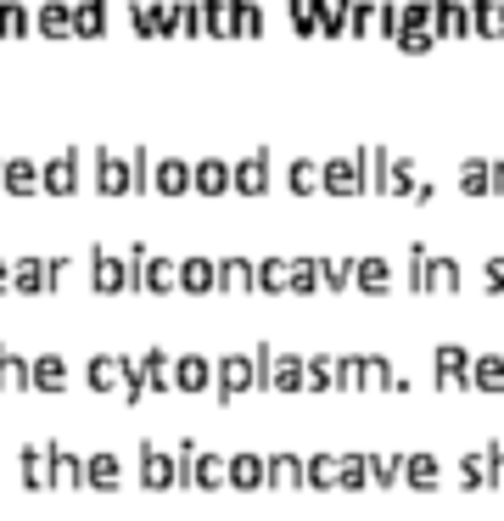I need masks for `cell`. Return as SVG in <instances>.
I'll list each match as a JSON object with an SVG mask.
<instances>
[{
	"label": "cell",
	"mask_w": 504,
	"mask_h": 521,
	"mask_svg": "<svg viewBox=\"0 0 504 521\" xmlns=\"http://www.w3.org/2000/svg\"><path fill=\"white\" fill-rule=\"evenodd\" d=\"M213 381H219V398H224V404H230L236 393H247V387H264V381H258V365H252L247 353H230V359H219V365H213Z\"/></svg>",
	"instance_id": "obj_1"
},
{
	"label": "cell",
	"mask_w": 504,
	"mask_h": 521,
	"mask_svg": "<svg viewBox=\"0 0 504 521\" xmlns=\"http://www.w3.org/2000/svg\"><path fill=\"white\" fill-rule=\"evenodd\" d=\"M140 482H146L152 493L180 488V460H174V454H163L157 443H140Z\"/></svg>",
	"instance_id": "obj_2"
},
{
	"label": "cell",
	"mask_w": 504,
	"mask_h": 521,
	"mask_svg": "<svg viewBox=\"0 0 504 521\" xmlns=\"http://www.w3.org/2000/svg\"><path fill=\"white\" fill-rule=\"evenodd\" d=\"M96 185L107 191V197H124L129 185H135V169H129L118 152H96Z\"/></svg>",
	"instance_id": "obj_3"
},
{
	"label": "cell",
	"mask_w": 504,
	"mask_h": 521,
	"mask_svg": "<svg viewBox=\"0 0 504 521\" xmlns=\"http://www.w3.org/2000/svg\"><path fill=\"white\" fill-rule=\"evenodd\" d=\"M17 465H23V482H28L34 493H40V488H56V482H51V443H23Z\"/></svg>",
	"instance_id": "obj_4"
},
{
	"label": "cell",
	"mask_w": 504,
	"mask_h": 521,
	"mask_svg": "<svg viewBox=\"0 0 504 521\" xmlns=\"http://www.w3.org/2000/svg\"><path fill=\"white\" fill-rule=\"evenodd\" d=\"M40 185H45V191H56V197H73V185H79V157L56 152L51 163L40 169Z\"/></svg>",
	"instance_id": "obj_5"
},
{
	"label": "cell",
	"mask_w": 504,
	"mask_h": 521,
	"mask_svg": "<svg viewBox=\"0 0 504 521\" xmlns=\"http://www.w3.org/2000/svg\"><path fill=\"white\" fill-rule=\"evenodd\" d=\"M174 387H185V393H208V387H213V365L202 359V353L174 359Z\"/></svg>",
	"instance_id": "obj_6"
},
{
	"label": "cell",
	"mask_w": 504,
	"mask_h": 521,
	"mask_svg": "<svg viewBox=\"0 0 504 521\" xmlns=\"http://www.w3.org/2000/svg\"><path fill=\"white\" fill-rule=\"evenodd\" d=\"M84 381H90L96 393L124 387V353H96V359H90V370H84Z\"/></svg>",
	"instance_id": "obj_7"
},
{
	"label": "cell",
	"mask_w": 504,
	"mask_h": 521,
	"mask_svg": "<svg viewBox=\"0 0 504 521\" xmlns=\"http://www.w3.org/2000/svg\"><path fill=\"white\" fill-rule=\"evenodd\" d=\"M118 482H124V465H118V454H90V460H84V488L112 493Z\"/></svg>",
	"instance_id": "obj_8"
},
{
	"label": "cell",
	"mask_w": 504,
	"mask_h": 521,
	"mask_svg": "<svg viewBox=\"0 0 504 521\" xmlns=\"http://www.w3.org/2000/svg\"><path fill=\"white\" fill-rule=\"evenodd\" d=\"M0 387H12V393H23V387H34V359H23V353H12L6 342H0Z\"/></svg>",
	"instance_id": "obj_9"
},
{
	"label": "cell",
	"mask_w": 504,
	"mask_h": 521,
	"mask_svg": "<svg viewBox=\"0 0 504 521\" xmlns=\"http://www.w3.org/2000/svg\"><path fill=\"white\" fill-rule=\"evenodd\" d=\"M34 387H40V393H62V387H68V359H62V353H40V359H34Z\"/></svg>",
	"instance_id": "obj_10"
},
{
	"label": "cell",
	"mask_w": 504,
	"mask_h": 521,
	"mask_svg": "<svg viewBox=\"0 0 504 521\" xmlns=\"http://www.w3.org/2000/svg\"><path fill=\"white\" fill-rule=\"evenodd\" d=\"M129 286H135V275H129L112 253H101V247H96V292H129Z\"/></svg>",
	"instance_id": "obj_11"
},
{
	"label": "cell",
	"mask_w": 504,
	"mask_h": 521,
	"mask_svg": "<svg viewBox=\"0 0 504 521\" xmlns=\"http://www.w3.org/2000/svg\"><path fill=\"white\" fill-rule=\"evenodd\" d=\"M51 286V264H40V258H23L12 269V292H51Z\"/></svg>",
	"instance_id": "obj_12"
},
{
	"label": "cell",
	"mask_w": 504,
	"mask_h": 521,
	"mask_svg": "<svg viewBox=\"0 0 504 521\" xmlns=\"http://www.w3.org/2000/svg\"><path fill=\"white\" fill-rule=\"evenodd\" d=\"M264 482H269V460H258V454L230 460V488H264Z\"/></svg>",
	"instance_id": "obj_13"
},
{
	"label": "cell",
	"mask_w": 504,
	"mask_h": 521,
	"mask_svg": "<svg viewBox=\"0 0 504 521\" xmlns=\"http://www.w3.org/2000/svg\"><path fill=\"white\" fill-rule=\"evenodd\" d=\"M191 185L196 191H208V197H219L224 185H236V169H224L219 157H208V163H196L191 169Z\"/></svg>",
	"instance_id": "obj_14"
},
{
	"label": "cell",
	"mask_w": 504,
	"mask_h": 521,
	"mask_svg": "<svg viewBox=\"0 0 504 521\" xmlns=\"http://www.w3.org/2000/svg\"><path fill=\"white\" fill-rule=\"evenodd\" d=\"M51 482H56V488H84V460L51 443Z\"/></svg>",
	"instance_id": "obj_15"
},
{
	"label": "cell",
	"mask_w": 504,
	"mask_h": 521,
	"mask_svg": "<svg viewBox=\"0 0 504 521\" xmlns=\"http://www.w3.org/2000/svg\"><path fill=\"white\" fill-rule=\"evenodd\" d=\"M180 286H185V292H213V286H219V264H208V258H185V264H180Z\"/></svg>",
	"instance_id": "obj_16"
},
{
	"label": "cell",
	"mask_w": 504,
	"mask_h": 521,
	"mask_svg": "<svg viewBox=\"0 0 504 521\" xmlns=\"http://www.w3.org/2000/svg\"><path fill=\"white\" fill-rule=\"evenodd\" d=\"M152 180H157V191H163V197H180L185 185H191V169H185L180 157H163V163H157V174H152Z\"/></svg>",
	"instance_id": "obj_17"
},
{
	"label": "cell",
	"mask_w": 504,
	"mask_h": 521,
	"mask_svg": "<svg viewBox=\"0 0 504 521\" xmlns=\"http://www.w3.org/2000/svg\"><path fill=\"white\" fill-rule=\"evenodd\" d=\"M0 180H6V191H12V197H28V191H34V185H40V169H34V163H28V157H12V163H6V174H0Z\"/></svg>",
	"instance_id": "obj_18"
},
{
	"label": "cell",
	"mask_w": 504,
	"mask_h": 521,
	"mask_svg": "<svg viewBox=\"0 0 504 521\" xmlns=\"http://www.w3.org/2000/svg\"><path fill=\"white\" fill-rule=\"evenodd\" d=\"M252 281H258V269H252L247 258H224V264H219V286H224V292H252Z\"/></svg>",
	"instance_id": "obj_19"
},
{
	"label": "cell",
	"mask_w": 504,
	"mask_h": 521,
	"mask_svg": "<svg viewBox=\"0 0 504 521\" xmlns=\"http://www.w3.org/2000/svg\"><path fill=\"white\" fill-rule=\"evenodd\" d=\"M437 370H443V381H460V387H471V353L460 348H437Z\"/></svg>",
	"instance_id": "obj_20"
},
{
	"label": "cell",
	"mask_w": 504,
	"mask_h": 521,
	"mask_svg": "<svg viewBox=\"0 0 504 521\" xmlns=\"http://www.w3.org/2000/svg\"><path fill=\"white\" fill-rule=\"evenodd\" d=\"M107 29V0H79L73 6V34H101Z\"/></svg>",
	"instance_id": "obj_21"
},
{
	"label": "cell",
	"mask_w": 504,
	"mask_h": 521,
	"mask_svg": "<svg viewBox=\"0 0 504 521\" xmlns=\"http://www.w3.org/2000/svg\"><path fill=\"white\" fill-rule=\"evenodd\" d=\"M269 387H280V393H297V387H308V365H303V359H275V376H269Z\"/></svg>",
	"instance_id": "obj_22"
},
{
	"label": "cell",
	"mask_w": 504,
	"mask_h": 521,
	"mask_svg": "<svg viewBox=\"0 0 504 521\" xmlns=\"http://www.w3.org/2000/svg\"><path fill=\"white\" fill-rule=\"evenodd\" d=\"M236 185H241V191H264V185H269V157L252 152L247 163H236Z\"/></svg>",
	"instance_id": "obj_23"
},
{
	"label": "cell",
	"mask_w": 504,
	"mask_h": 521,
	"mask_svg": "<svg viewBox=\"0 0 504 521\" xmlns=\"http://www.w3.org/2000/svg\"><path fill=\"white\" fill-rule=\"evenodd\" d=\"M40 29L45 34H73V6H68V0H45V6H40Z\"/></svg>",
	"instance_id": "obj_24"
},
{
	"label": "cell",
	"mask_w": 504,
	"mask_h": 521,
	"mask_svg": "<svg viewBox=\"0 0 504 521\" xmlns=\"http://www.w3.org/2000/svg\"><path fill=\"white\" fill-rule=\"evenodd\" d=\"M303 477H308L303 460H292V454H275V460H269V482H275V488H297Z\"/></svg>",
	"instance_id": "obj_25"
},
{
	"label": "cell",
	"mask_w": 504,
	"mask_h": 521,
	"mask_svg": "<svg viewBox=\"0 0 504 521\" xmlns=\"http://www.w3.org/2000/svg\"><path fill=\"white\" fill-rule=\"evenodd\" d=\"M471 381H476V387H488V393H504V359H499V353H488V359H476Z\"/></svg>",
	"instance_id": "obj_26"
},
{
	"label": "cell",
	"mask_w": 504,
	"mask_h": 521,
	"mask_svg": "<svg viewBox=\"0 0 504 521\" xmlns=\"http://www.w3.org/2000/svg\"><path fill=\"white\" fill-rule=\"evenodd\" d=\"M409 471H404V482L409 488H437V460L432 454H415V460H404Z\"/></svg>",
	"instance_id": "obj_27"
},
{
	"label": "cell",
	"mask_w": 504,
	"mask_h": 521,
	"mask_svg": "<svg viewBox=\"0 0 504 521\" xmlns=\"http://www.w3.org/2000/svg\"><path fill=\"white\" fill-rule=\"evenodd\" d=\"M286 281H292V269L280 264V258H264V264H258V286H264V292H286Z\"/></svg>",
	"instance_id": "obj_28"
},
{
	"label": "cell",
	"mask_w": 504,
	"mask_h": 521,
	"mask_svg": "<svg viewBox=\"0 0 504 521\" xmlns=\"http://www.w3.org/2000/svg\"><path fill=\"white\" fill-rule=\"evenodd\" d=\"M359 286H364V292H387V264H381V258H364V264H359Z\"/></svg>",
	"instance_id": "obj_29"
},
{
	"label": "cell",
	"mask_w": 504,
	"mask_h": 521,
	"mask_svg": "<svg viewBox=\"0 0 504 521\" xmlns=\"http://www.w3.org/2000/svg\"><path fill=\"white\" fill-rule=\"evenodd\" d=\"M331 465H336V460H325V454H320V460H308V477H303V482H308V488H331V482H336Z\"/></svg>",
	"instance_id": "obj_30"
},
{
	"label": "cell",
	"mask_w": 504,
	"mask_h": 521,
	"mask_svg": "<svg viewBox=\"0 0 504 521\" xmlns=\"http://www.w3.org/2000/svg\"><path fill=\"white\" fill-rule=\"evenodd\" d=\"M336 381V359H308V387H331Z\"/></svg>",
	"instance_id": "obj_31"
},
{
	"label": "cell",
	"mask_w": 504,
	"mask_h": 521,
	"mask_svg": "<svg viewBox=\"0 0 504 521\" xmlns=\"http://www.w3.org/2000/svg\"><path fill=\"white\" fill-rule=\"evenodd\" d=\"M314 180H320L314 163H292V185H297V191H314Z\"/></svg>",
	"instance_id": "obj_32"
},
{
	"label": "cell",
	"mask_w": 504,
	"mask_h": 521,
	"mask_svg": "<svg viewBox=\"0 0 504 521\" xmlns=\"http://www.w3.org/2000/svg\"><path fill=\"white\" fill-rule=\"evenodd\" d=\"M292 292H314V264H297L292 269Z\"/></svg>",
	"instance_id": "obj_33"
},
{
	"label": "cell",
	"mask_w": 504,
	"mask_h": 521,
	"mask_svg": "<svg viewBox=\"0 0 504 521\" xmlns=\"http://www.w3.org/2000/svg\"><path fill=\"white\" fill-rule=\"evenodd\" d=\"M0 292H12V269L0 264Z\"/></svg>",
	"instance_id": "obj_34"
},
{
	"label": "cell",
	"mask_w": 504,
	"mask_h": 521,
	"mask_svg": "<svg viewBox=\"0 0 504 521\" xmlns=\"http://www.w3.org/2000/svg\"><path fill=\"white\" fill-rule=\"evenodd\" d=\"M0 174H6V163H0Z\"/></svg>",
	"instance_id": "obj_35"
}]
</instances>
